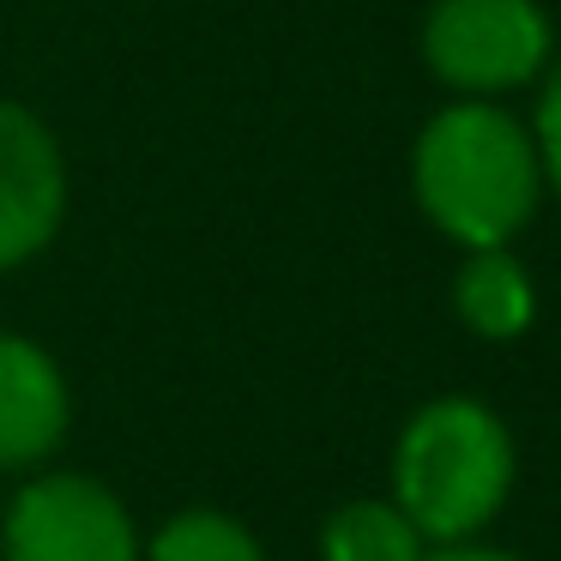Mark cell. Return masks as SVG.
Masks as SVG:
<instances>
[{
    "label": "cell",
    "instance_id": "7a4b0ae2",
    "mask_svg": "<svg viewBox=\"0 0 561 561\" xmlns=\"http://www.w3.org/2000/svg\"><path fill=\"white\" fill-rule=\"evenodd\" d=\"M513 483H519V447L507 416L471 392L423 399L392 435L387 495L428 549L483 537L507 513Z\"/></svg>",
    "mask_w": 561,
    "mask_h": 561
},
{
    "label": "cell",
    "instance_id": "7c38bea8",
    "mask_svg": "<svg viewBox=\"0 0 561 561\" xmlns=\"http://www.w3.org/2000/svg\"><path fill=\"white\" fill-rule=\"evenodd\" d=\"M0 483H7V477H0ZM0 507H7V489H0Z\"/></svg>",
    "mask_w": 561,
    "mask_h": 561
},
{
    "label": "cell",
    "instance_id": "6da1fadb",
    "mask_svg": "<svg viewBox=\"0 0 561 561\" xmlns=\"http://www.w3.org/2000/svg\"><path fill=\"white\" fill-rule=\"evenodd\" d=\"M411 199L459 254L513 248L549 199L531 127L507 103L447 98L411 139Z\"/></svg>",
    "mask_w": 561,
    "mask_h": 561
},
{
    "label": "cell",
    "instance_id": "30bf717a",
    "mask_svg": "<svg viewBox=\"0 0 561 561\" xmlns=\"http://www.w3.org/2000/svg\"><path fill=\"white\" fill-rule=\"evenodd\" d=\"M537 103H531V146H537V170H543V194L561 206V55L549 61V73L537 79Z\"/></svg>",
    "mask_w": 561,
    "mask_h": 561
},
{
    "label": "cell",
    "instance_id": "52a82bcc",
    "mask_svg": "<svg viewBox=\"0 0 561 561\" xmlns=\"http://www.w3.org/2000/svg\"><path fill=\"white\" fill-rule=\"evenodd\" d=\"M453 314L471 339L513 344L537 327V278L513 248H471L453 272Z\"/></svg>",
    "mask_w": 561,
    "mask_h": 561
},
{
    "label": "cell",
    "instance_id": "5b68a950",
    "mask_svg": "<svg viewBox=\"0 0 561 561\" xmlns=\"http://www.w3.org/2000/svg\"><path fill=\"white\" fill-rule=\"evenodd\" d=\"M73 175L55 127L37 110L0 98V278L61 242Z\"/></svg>",
    "mask_w": 561,
    "mask_h": 561
},
{
    "label": "cell",
    "instance_id": "3957f363",
    "mask_svg": "<svg viewBox=\"0 0 561 561\" xmlns=\"http://www.w3.org/2000/svg\"><path fill=\"white\" fill-rule=\"evenodd\" d=\"M416 55L447 98H519L556 61V19L543 0H428Z\"/></svg>",
    "mask_w": 561,
    "mask_h": 561
},
{
    "label": "cell",
    "instance_id": "277c9868",
    "mask_svg": "<svg viewBox=\"0 0 561 561\" xmlns=\"http://www.w3.org/2000/svg\"><path fill=\"white\" fill-rule=\"evenodd\" d=\"M146 525L91 471L43 465L13 477L0 507V561H139Z\"/></svg>",
    "mask_w": 561,
    "mask_h": 561
},
{
    "label": "cell",
    "instance_id": "8992f818",
    "mask_svg": "<svg viewBox=\"0 0 561 561\" xmlns=\"http://www.w3.org/2000/svg\"><path fill=\"white\" fill-rule=\"evenodd\" d=\"M73 428V380L31 332H0V477H31L61 459Z\"/></svg>",
    "mask_w": 561,
    "mask_h": 561
},
{
    "label": "cell",
    "instance_id": "8fae6325",
    "mask_svg": "<svg viewBox=\"0 0 561 561\" xmlns=\"http://www.w3.org/2000/svg\"><path fill=\"white\" fill-rule=\"evenodd\" d=\"M423 561H525V556H519V549H501V543L471 537V543H440V549H428Z\"/></svg>",
    "mask_w": 561,
    "mask_h": 561
},
{
    "label": "cell",
    "instance_id": "ba28073f",
    "mask_svg": "<svg viewBox=\"0 0 561 561\" xmlns=\"http://www.w3.org/2000/svg\"><path fill=\"white\" fill-rule=\"evenodd\" d=\"M314 556L320 561H423L428 543H423V531L392 507V495H356V501H339V507L320 519Z\"/></svg>",
    "mask_w": 561,
    "mask_h": 561
},
{
    "label": "cell",
    "instance_id": "9c48e42d",
    "mask_svg": "<svg viewBox=\"0 0 561 561\" xmlns=\"http://www.w3.org/2000/svg\"><path fill=\"white\" fill-rule=\"evenodd\" d=\"M139 561H272L254 525L236 519L224 507H182L146 531V556Z\"/></svg>",
    "mask_w": 561,
    "mask_h": 561
}]
</instances>
